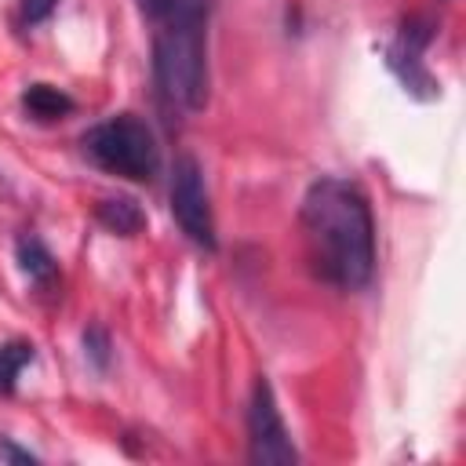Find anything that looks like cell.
Listing matches in <instances>:
<instances>
[{
  "instance_id": "obj_1",
  "label": "cell",
  "mask_w": 466,
  "mask_h": 466,
  "mask_svg": "<svg viewBox=\"0 0 466 466\" xmlns=\"http://www.w3.org/2000/svg\"><path fill=\"white\" fill-rule=\"evenodd\" d=\"M309 269L339 288L364 291L375 277V215L368 193L342 175H320L299 204Z\"/></svg>"
},
{
  "instance_id": "obj_2",
  "label": "cell",
  "mask_w": 466,
  "mask_h": 466,
  "mask_svg": "<svg viewBox=\"0 0 466 466\" xmlns=\"http://www.w3.org/2000/svg\"><path fill=\"white\" fill-rule=\"evenodd\" d=\"M208 22L164 18L153 29V87L167 116L208 106Z\"/></svg>"
},
{
  "instance_id": "obj_3",
  "label": "cell",
  "mask_w": 466,
  "mask_h": 466,
  "mask_svg": "<svg viewBox=\"0 0 466 466\" xmlns=\"http://www.w3.org/2000/svg\"><path fill=\"white\" fill-rule=\"evenodd\" d=\"M84 157L106 175L127 182H153L160 175V146L138 113H113L80 135Z\"/></svg>"
},
{
  "instance_id": "obj_4",
  "label": "cell",
  "mask_w": 466,
  "mask_h": 466,
  "mask_svg": "<svg viewBox=\"0 0 466 466\" xmlns=\"http://www.w3.org/2000/svg\"><path fill=\"white\" fill-rule=\"evenodd\" d=\"M171 215L178 229L204 251H218V233H215V211L204 182V167L193 153H178L171 164Z\"/></svg>"
},
{
  "instance_id": "obj_5",
  "label": "cell",
  "mask_w": 466,
  "mask_h": 466,
  "mask_svg": "<svg viewBox=\"0 0 466 466\" xmlns=\"http://www.w3.org/2000/svg\"><path fill=\"white\" fill-rule=\"evenodd\" d=\"M248 459L255 466H288L299 462V451L291 444V433L284 426V415L277 408V393L269 386L266 375H258L251 382V397H248Z\"/></svg>"
},
{
  "instance_id": "obj_6",
  "label": "cell",
  "mask_w": 466,
  "mask_h": 466,
  "mask_svg": "<svg viewBox=\"0 0 466 466\" xmlns=\"http://www.w3.org/2000/svg\"><path fill=\"white\" fill-rule=\"evenodd\" d=\"M433 29H437V25H433L430 18L411 15V18H404V25L397 29V40L386 47V66H390V73L400 80V87H404L408 95H415V98H422V102L441 95L433 73H430L426 62H422V51L430 47Z\"/></svg>"
},
{
  "instance_id": "obj_7",
  "label": "cell",
  "mask_w": 466,
  "mask_h": 466,
  "mask_svg": "<svg viewBox=\"0 0 466 466\" xmlns=\"http://www.w3.org/2000/svg\"><path fill=\"white\" fill-rule=\"evenodd\" d=\"M15 262H18V269L25 273V280L36 291H55V284H58V258L51 255V248L36 233H18Z\"/></svg>"
},
{
  "instance_id": "obj_8",
  "label": "cell",
  "mask_w": 466,
  "mask_h": 466,
  "mask_svg": "<svg viewBox=\"0 0 466 466\" xmlns=\"http://www.w3.org/2000/svg\"><path fill=\"white\" fill-rule=\"evenodd\" d=\"M95 218L102 229H109L113 237H138L146 229V211L135 197H102L95 204Z\"/></svg>"
},
{
  "instance_id": "obj_9",
  "label": "cell",
  "mask_w": 466,
  "mask_h": 466,
  "mask_svg": "<svg viewBox=\"0 0 466 466\" xmlns=\"http://www.w3.org/2000/svg\"><path fill=\"white\" fill-rule=\"evenodd\" d=\"M22 109L36 124H55V120H66L76 109V102L62 87H55V84H29L22 91Z\"/></svg>"
},
{
  "instance_id": "obj_10",
  "label": "cell",
  "mask_w": 466,
  "mask_h": 466,
  "mask_svg": "<svg viewBox=\"0 0 466 466\" xmlns=\"http://www.w3.org/2000/svg\"><path fill=\"white\" fill-rule=\"evenodd\" d=\"M36 360V346L29 339H7L0 342V393L11 397L18 390L22 371Z\"/></svg>"
},
{
  "instance_id": "obj_11",
  "label": "cell",
  "mask_w": 466,
  "mask_h": 466,
  "mask_svg": "<svg viewBox=\"0 0 466 466\" xmlns=\"http://www.w3.org/2000/svg\"><path fill=\"white\" fill-rule=\"evenodd\" d=\"M80 346H84V360L102 375V371H109V360H113V339H109V331L102 328V324H87L84 331H80Z\"/></svg>"
},
{
  "instance_id": "obj_12",
  "label": "cell",
  "mask_w": 466,
  "mask_h": 466,
  "mask_svg": "<svg viewBox=\"0 0 466 466\" xmlns=\"http://www.w3.org/2000/svg\"><path fill=\"white\" fill-rule=\"evenodd\" d=\"M211 0H167L164 18H178V22H208ZM160 18V22H164Z\"/></svg>"
},
{
  "instance_id": "obj_13",
  "label": "cell",
  "mask_w": 466,
  "mask_h": 466,
  "mask_svg": "<svg viewBox=\"0 0 466 466\" xmlns=\"http://www.w3.org/2000/svg\"><path fill=\"white\" fill-rule=\"evenodd\" d=\"M55 7H58V0H18V15H22L25 25L47 22V18L55 15Z\"/></svg>"
},
{
  "instance_id": "obj_14",
  "label": "cell",
  "mask_w": 466,
  "mask_h": 466,
  "mask_svg": "<svg viewBox=\"0 0 466 466\" xmlns=\"http://www.w3.org/2000/svg\"><path fill=\"white\" fill-rule=\"evenodd\" d=\"M0 459H7V462H40V455H33L29 448H18L11 437H0Z\"/></svg>"
},
{
  "instance_id": "obj_15",
  "label": "cell",
  "mask_w": 466,
  "mask_h": 466,
  "mask_svg": "<svg viewBox=\"0 0 466 466\" xmlns=\"http://www.w3.org/2000/svg\"><path fill=\"white\" fill-rule=\"evenodd\" d=\"M135 4H138L142 18H146V22H153V25L164 18V7H167V0H135Z\"/></svg>"
}]
</instances>
